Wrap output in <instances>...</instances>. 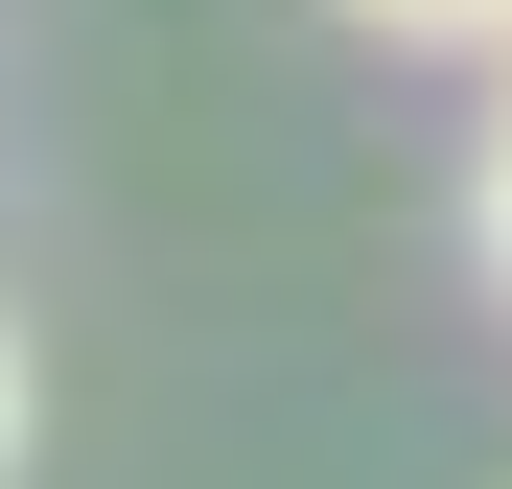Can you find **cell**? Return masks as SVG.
<instances>
[{"instance_id": "obj_1", "label": "cell", "mask_w": 512, "mask_h": 489, "mask_svg": "<svg viewBox=\"0 0 512 489\" xmlns=\"http://www.w3.org/2000/svg\"><path fill=\"white\" fill-rule=\"evenodd\" d=\"M326 24H373V47H419V70H512V0H326Z\"/></svg>"}, {"instance_id": "obj_3", "label": "cell", "mask_w": 512, "mask_h": 489, "mask_svg": "<svg viewBox=\"0 0 512 489\" xmlns=\"http://www.w3.org/2000/svg\"><path fill=\"white\" fill-rule=\"evenodd\" d=\"M24 420H47V373H24V326H0V489H24Z\"/></svg>"}, {"instance_id": "obj_2", "label": "cell", "mask_w": 512, "mask_h": 489, "mask_svg": "<svg viewBox=\"0 0 512 489\" xmlns=\"http://www.w3.org/2000/svg\"><path fill=\"white\" fill-rule=\"evenodd\" d=\"M466 257H489V303H512V70H489V140H466Z\"/></svg>"}]
</instances>
